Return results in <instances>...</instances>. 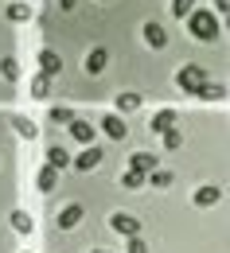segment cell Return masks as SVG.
Wrapping results in <instances>:
<instances>
[{"label":"cell","mask_w":230,"mask_h":253,"mask_svg":"<svg viewBox=\"0 0 230 253\" xmlns=\"http://www.w3.org/2000/svg\"><path fill=\"white\" fill-rule=\"evenodd\" d=\"M219 199H223V191L215 187V183H203V187L195 191V207H215Z\"/></svg>","instance_id":"13"},{"label":"cell","mask_w":230,"mask_h":253,"mask_svg":"<svg viewBox=\"0 0 230 253\" xmlns=\"http://www.w3.org/2000/svg\"><path fill=\"white\" fill-rule=\"evenodd\" d=\"M66 132H70V136H74V140H78V144H94V132H98V128L90 125V121H86V117H74V121H70V125H66Z\"/></svg>","instance_id":"7"},{"label":"cell","mask_w":230,"mask_h":253,"mask_svg":"<svg viewBox=\"0 0 230 253\" xmlns=\"http://www.w3.org/2000/svg\"><path fill=\"white\" fill-rule=\"evenodd\" d=\"M66 164H70V156H66V148H63V144H51V148H47V168H55V171H63Z\"/></svg>","instance_id":"18"},{"label":"cell","mask_w":230,"mask_h":253,"mask_svg":"<svg viewBox=\"0 0 230 253\" xmlns=\"http://www.w3.org/2000/svg\"><path fill=\"white\" fill-rule=\"evenodd\" d=\"M129 168H133V171H140V175H148V171H156V168H160V160L152 156V152H133V156H129Z\"/></svg>","instance_id":"8"},{"label":"cell","mask_w":230,"mask_h":253,"mask_svg":"<svg viewBox=\"0 0 230 253\" xmlns=\"http://www.w3.org/2000/svg\"><path fill=\"white\" fill-rule=\"evenodd\" d=\"M4 16H8L12 24H28V20H32V4H24V0H12V4L4 8Z\"/></svg>","instance_id":"11"},{"label":"cell","mask_w":230,"mask_h":253,"mask_svg":"<svg viewBox=\"0 0 230 253\" xmlns=\"http://www.w3.org/2000/svg\"><path fill=\"white\" fill-rule=\"evenodd\" d=\"M129 253H148V246H144L140 238H129Z\"/></svg>","instance_id":"28"},{"label":"cell","mask_w":230,"mask_h":253,"mask_svg":"<svg viewBox=\"0 0 230 253\" xmlns=\"http://www.w3.org/2000/svg\"><path fill=\"white\" fill-rule=\"evenodd\" d=\"M35 63H39V74H47V78H59V70H63V59H59V51H51V47H43Z\"/></svg>","instance_id":"4"},{"label":"cell","mask_w":230,"mask_h":253,"mask_svg":"<svg viewBox=\"0 0 230 253\" xmlns=\"http://www.w3.org/2000/svg\"><path fill=\"white\" fill-rule=\"evenodd\" d=\"M35 187L43 191V195H51V191L59 187V171H55V168H43V171L35 175Z\"/></svg>","instance_id":"15"},{"label":"cell","mask_w":230,"mask_h":253,"mask_svg":"<svg viewBox=\"0 0 230 253\" xmlns=\"http://www.w3.org/2000/svg\"><path fill=\"white\" fill-rule=\"evenodd\" d=\"M144 43H148V47H168V32L164 28H160V24H152V20H148V24H144Z\"/></svg>","instance_id":"12"},{"label":"cell","mask_w":230,"mask_h":253,"mask_svg":"<svg viewBox=\"0 0 230 253\" xmlns=\"http://www.w3.org/2000/svg\"><path fill=\"white\" fill-rule=\"evenodd\" d=\"M59 8H63V12H70V8H78V0H59Z\"/></svg>","instance_id":"29"},{"label":"cell","mask_w":230,"mask_h":253,"mask_svg":"<svg viewBox=\"0 0 230 253\" xmlns=\"http://www.w3.org/2000/svg\"><path fill=\"white\" fill-rule=\"evenodd\" d=\"M51 94V78L47 74H35L32 78V97H47Z\"/></svg>","instance_id":"23"},{"label":"cell","mask_w":230,"mask_h":253,"mask_svg":"<svg viewBox=\"0 0 230 253\" xmlns=\"http://www.w3.org/2000/svg\"><path fill=\"white\" fill-rule=\"evenodd\" d=\"M195 97H203V101H223V97H227V86H223V82H203Z\"/></svg>","instance_id":"16"},{"label":"cell","mask_w":230,"mask_h":253,"mask_svg":"<svg viewBox=\"0 0 230 253\" xmlns=\"http://www.w3.org/2000/svg\"><path fill=\"white\" fill-rule=\"evenodd\" d=\"M82 218H86V211H82L78 203H70V207H63V211H59V230H74Z\"/></svg>","instance_id":"9"},{"label":"cell","mask_w":230,"mask_h":253,"mask_svg":"<svg viewBox=\"0 0 230 253\" xmlns=\"http://www.w3.org/2000/svg\"><path fill=\"white\" fill-rule=\"evenodd\" d=\"M117 109H121V113H133V109H140V94H121V97H117Z\"/></svg>","instance_id":"25"},{"label":"cell","mask_w":230,"mask_h":253,"mask_svg":"<svg viewBox=\"0 0 230 253\" xmlns=\"http://www.w3.org/2000/svg\"><path fill=\"white\" fill-rule=\"evenodd\" d=\"M47 117H51L55 125H70V121H74V109H70V105H51Z\"/></svg>","instance_id":"22"},{"label":"cell","mask_w":230,"mask_h":253,"mask_svg":"<svg viewBox=\"0 0 230 253\" xmlns=\"http://www.w3.org/2000/svg\"><path fill=\"white\" fill-rule=\"evenodd\" d=\"M164 148H168V152L184 148V132H180V128H168V132H164Z\"/></svg>","instance_id":"26"},{"label":"cell","mask_w":230,"mask_h":253,"mask_svg":"<svg viewBox=\"0 0 230 253\" xmlns=\"http://www.w3.org/2000/svg\"><path fill=\"white\" fill-rule=\"evenodd\" d=\"M187 32L195 35L199 43H211V39L219 35V20H215V12H207V8H195V12L187 16Z\"/></svg>","instance_id":"1"},{"label":"cell","mask_w":230,"mask_h":253,"mask_svg":"<svg viewBox=\"0 0 230 253\" xmlns=\"http://www.w3.org/2000/svg\"><path fill=\"white\" fill-rule=\"evenodd\" d=\"M176 121H180V117H176V109H160V113H156V117H152V121H148V128H152V132H160V136H164L168 128H176Z\"/></svg>","instance_id":"10"},{"label":"cell","mask_w":230,"mask_h":253,"mask_svg":"<svg viewBox=\"0 0 230 253\" xmlns=\"http://www.w3.org/2000/svg\"><path fill=\"white\" fill-rule=\"evenodd\" d=\"M109 226H113V234H121V238H140V218L137 214H113L109 218Z\"/></svg>","instance_id":"3"},{"label":"cell","mask_w":230,"mask_h":253,"mask_svg":"<svg viewBox=\"0 0 230 253\" xmlns=\"http://www.w3.org/2000/svg\"><path fill=\"white\" fill-rule=\"evenodd\" d=\"M144 183H148V175H140V171L125 168V175H121V187H129V191H140Z\"/></svg>","instance_id":"21"},{"label":"cell","mask_w":230,"mask_h":253,"mask_svg":"<svg viewBox=\"0 0 230 253\" xmlns=\"http://www.w3.org/2000/svg\"><path fill=\"white\" fill-rule=\"evenodd\" d=\"M0 78H4V82H20V63H16L12 55L0 59Z\"/></svg>","instance_id":"20"},{"label":"cell","mask_w":230,"mask_h":253,"mask_svg":"<svg viewBox=\"0 0 230 253\" xmlns=\"http://www.w3.org/2000/svg\"><path fill=\"white\" fill-rule=\"evenodd\" d=\"M203 82H211V78H207V66H184V70L176 74V86H180L184 94H199Z\"/></svg>","instance_id":"2"},{"label":"cell","mask_w":230,"mask_h":253,"mask_svg":"<svg viewBox=\"0 0 230 253\" xmlns=\"http://www.w3.org/2000/svg\"><path fill=\"white\" fill-rule=\"evenodd\" d=\"M148 179H152V187H172V171H164V168L148 171Z\"/></svg>","instance_id":"27"},{"label":"cell","mask_w":230,"mask_h":253,"mask_svg":"<svg viewBox=\"0 0 230 253\" xmlns=\"http://www.w3.org/2000/svg\"><path fill=\"white\" fill-rule=\"evenodd\" d=\"M195 12V0H172V16L176 20H184V16H191Z\"/></svg>","instance_id":"24"},{"label":"cell","mask_w":230,"mask_h":253,"mask_svg":"<svg viewBox=\"0 0 230 253\" xmlns=\"http://www.w3.org/2000/svg\"><path fill=\"white\" fill-rule=\"evenodd\" d=\"M8 222H12L16 234H32V230H35V218L28 214V211H12V218H8Z\"/></svg>","instance_id":"17"},{"label":"cell","mask_w":230,"mask_h":253,"mask_svg":"<svg viewBox=\"0 0 230 253\" xmlns=\"http://www.w3.org/2000/svg\"><path fill=\"white\" fill-rule=\"evenodd\" d=\"M8 121H12V128H16L20 136H28V140H32L35 132H39V128H35V121H32V117H20V113H12Z\"/></svg>","instance_id":"19"},{"label":"cell","mask_w":230,"mask_h":253,"mask_svg":"<svg viewBox=\"0 0 230 253\" xmlns=\"http://www.w3.org/2000/svg\"><path fill=\"white\" fill-rule=\"evenodd\" d=\"M70 164H74L78 171H94V168L101 164V148H98V144H86V148H82L78 156L70 160Z\"/></svg>","instance_id":"6"},{"label":"cell","mask_w":230,"mask_h":253,"mask_svg":"<svg viewBox=\"0 0 230 253\" xmlns=\"http://www.w3.org/2000/svg\"><path fill=\"white\" fill-rule=\"evenodd\" d=\"M101 132H105L109 140H125V136H129V125H125V117L105 113V117H101Z\"/></svg>","instance_id":"5"},{"label":"cell","mask_w":230,"mask_h":253,"mask_svg":"<svg viewBox=\"0 0 230 253\" xmlns=\"http://www.w3.org/2000/svg\"><path fill=\"white\" fill-rule=\"evenodd\" d=\"M98 253H101V250H98Z\"/></svg>","instance_id":"31"},{"label":"cell","mask_w":230,"mask_h":253,"mask_svg":"<svg viewBox=\"0 0 230 253\" xmlns=\"http://www.w3.org/2000/svg\"><path fill=\"white\" fill-rule=\"evenodd\" d=\"M227 4H230V0H215V8H219V12H227Z\"/></svg>","instance_id":"30"},{"label":"cell","mask_w":230,"mask_h":253,"mask_svg":"<svg viewBox=\"0 0 230 253\" xmlns=\"http://www.w3.org/2000/svg\"><path fill=\"white\" fill-rule=\"evenodd\" d=\"M105 63H109V51H105V47H94V51L86 55V70H90V74H101Z\"/></svg>","instance_id":"14"}]
</instances>
